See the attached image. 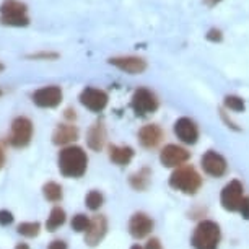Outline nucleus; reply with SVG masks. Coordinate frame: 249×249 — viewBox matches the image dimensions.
I'll return each mask as SVG.
<instances>
[{
	"label": "nucleus",
	"instance_id": "nucleus-4",
	"mask_svg": "<svg viewBox=\"0 0 249 249\" xmlns=\"http://www.w3.org/2000/svg\"><path fill=\"white\" fill-rule=\"evenodd\" d=\"M0 21L5 26H28V7L20 0H5L0 5Z\"/></svg>",
	"mask_w": 249,
	"mask_h": 249
},
{
	"label": "nucleus",
	"instance_id": "nucleus-32",
	"mask_svg": "<svg viewBox=\"0 0 249 249\" xmlns=\"http://www.w3.org/2000/svg\"><path fill=\"white\" fill-rule=\"evenodd\" d=\"M207 37H209V39H212V41H220V39H222V33L212 30L209 35H207Z\"/></svg>",
	"mask_w": 249,
	"mask_h": 249
},
{
	"label": "nucleus",
	"instance_id": "nucleus-21",
	"mask_svg": "<svg viewBox=\"0 0 249 249\" xmlns=\"http://www.w3.org/2000/svg\"><path fill=\"white\" fill-rule=\"evenodd\" d=\"M150 178H152V175H150V171L147 170V168H143V170H140L139 173H135V175L130 176V186L134 187V189L137 191H145L150 184Z\"/></svg>",
	"mask_w": 249,
	"mask_h": 249
},
{
	"label": "nucleus",
	"instance_id": "nucleus-35",
	"mask_svg": "<svg viewBox=\"0 0 249 249\" xmlns=\"http://www.w3.org/2000/svg\"><path fill=\"white\" fill-rule=\"evenodd\" d=\"M130 249H143V248H142V246H139V244H134V246L130 248Z\"/></svg>",
	"mask_w": 249,
	"mask_h": 249
},
{
	"label": "nucleus",
	"instance_id": "nucleus-14",
	"mask_svg": "<svg viewBox=\"0 0 249 249\" xmlns=\"http://www.w3.org/2000/svg\"><path fill=\"white\" fill-rule=\"evenodd\" d=\"M153 230V220L147 213H134L129 222V231L134 238H145L152 233Z\"/></svg>",
	"mask_w": 249,
	"mask_h": 249
},
{
	"label": "nucleus",
	"instance_id": "nucleus-25",
	"mask_svg": "<svg viewBox=\"0 0 249 249\" xmlns=\"http://www.w3.org/2000/svg\"><path fill=\"white\" fill-rule=\"evenodd\" d=\"M90 223H91V220L88 218L87 215L77 213V215H73V218H72V230L77 233H83V231L87 233V230L90 228Z\"/></svg>",
	"mask_w": 249,
	"mask_h": 249
},
{
	"label": "nucleus",
	"instance_id": "nucleus-19",
	"mask_svg": "<svg viewBox=\"0 0 249 249\" xmlns=\"http://www.w3.org/2000/svg\"><path fill=\"white\" fill-rule=\"evenodd\" d=\"M132 158L134 150L130 147H117V145H111L109 147V160L114 164L124 166V164H129Z\"/></svg>",
	"mask_w": 249,
	"mask_h": 249
},
{
	"label": "nucleus",
	"instance_id": "nucleus-34",
	"mask_svg": "<svg viewBox=\"0 0 249 249\" xmlns=\"http://www.w3.org/2000/svg\"><path fill=\"white\" fill-rule=\"evenodd\" d=\"M15 249H30V246H28L26 243H18L15 246Z\"/></svg>",
	"mask_w": 249,
	"mask_h": 249
},
{
	"label": "nucleus",
	"instance_id": "nucleus-26",
	"mask_svg": "<svg viewBox=\"0 0 249 249\" xmlns=\"http://www.w3.org/2000/svg\"><path fill=\"white\" fill-rule=\"evenodd\" d=\"M225 106L228 107V109H233V111H244V101H243V98H239V96H233V95H230L225 98Z\"/></svg>",
	"mask_w": 249,
	"mask_h": 249
},
{
	"label": "nucleus",
	"instance_id": "nucleus-6",
	"mask_svg": "<svg viewBox=\"0 0 249 249\" xmlns=\"http://www.w3.org/2000/svg\"><path fill=\"white\" fill-rule=\"evenodd\" d=\"M244 199L243 196V184L238 179L230 181L227 186L223 187L222 196H220V202H222L223 209L230 210V212H236L239 210V205Z\"/></svg>",
	"mask_w": 249,
	"mask_h": 249
},
{
	"label": "nucleus",
	"instance_id": "nucleus-24",
	"mask_svg": "<svg viewBox=\"0 0 249 249\" xmlns=\"http://www.w3.org/2000/svg\"><path fill=\"white\" fill-rule=\"evenodd\" d=\"M85 204L90 210H98L105 204V197H103L100 191H90L85 197Z\"/></svg>",
	"mask_w": 249,
	"mask_h": 249
},
{
	"label": "nucleus",
	"instance_id": "nucleus-8",
	"mask_svg": "<svg viewBox=\"0 0 249 249\" xmlns=\"http://www.w3.org/2000/svg\"><path fill=\"white\" fill-rule=\"evenodd\" d=\"M33 103L39 107H57L62 101V90L57 85L43 87L33 93Z\"/></svg>",
	"mask_w": 249,
	"mask_h": 249
},
{
	"label": "nucleus",
	"instance_id": "nucleus-3",
	"mask_svg": "<svg viewBox=\"0 0 249 249\" xmlns=\"http://www.w3.org/2000/svg\"><path fill=\"white\" fill-rule=\"evenodd\" d=\"M170 186L182 194H196L202 186V178L192 166H181L171 175Z\"/></svg>",
	"mask_w": 249,
	"mask_h": 249
},
{
	"label": "nucleus",
	"instance_id": "nucleus-22",
	"mask_svg": "<svg viewBox=\"0 0 249 249\" xmlns=\"http://www.w3.org/2000/svg\"><path fill=\"white\" fill-rule=\"evenodd\" d=\"M43 194L49 202H59L62 199V187H60L57 182H46L43 187Z\"/></svg>",
	"mask_w": 249,
	"mask_h": 249
},
{
	"label": "nucleus",
	"instance_id": "nucleus-2",
	"mask_svg": "<svg viewBox=\"0 0 249 249\" xmlns=\"http://www.w3.org/2000/svg\"><path fill=\"white\" fill-rule=\"evenodd\" d=\"M220 227L212 220H204L196 227L192 234V246L196 249H218Z\"/></svg>",
	"mask_w": 249,
	"mask_h": 249
},
{
	"label": "nucleus",
	"instance_id": "nucleus-9",
	"mask_svg": "<svg viewBox=\"0 0 249 249\" xmlns=\"http://www.w3.org/2000/svg\"><path fill=\"white\" fill-rule=\"evenodd\" d=\"M189 158L191 153L179 145H166L160 153V161L166 168H181Z\"/></svg>",
	"mask_w": 249,
	"mask_h": 249
},
{
	"label": "nucleus",
	"instance_id": "nucleus-18",
	"mask_svg": "<svg viewBox=\"0 0 249 249\" xmlns=\"http://www.w3.org/2000/svg\"><path fill=\"white\" fill-rule=\"evenodd\" d=\"M87 142H88V147L91 150H95V152H100V150L105 147L106 130L101 122H95L90 127V130H88V134H87Z\"/></svg>",
	"mask_w": 249,
	"mask_h": 249
},
{
	"label": "nucleus",
	"instance_id": "nucleus-7",
	"mask_svg": "<svg viewBox=\"0 0 249 249\" xmlns=\"http://www.w3.org/2000/svg\"><path fill=\"white\" fill-rule=\"evenodd\" d=\"M132 107L139 116H147L157 111L158 100L147 88H139L132 96Z\"/></svg>",
	"mask_w": 249,
	"mask_h": 249
},
{
	"label": "nucleus",
	"instance_id": "nucleus-37",
	"mask_svg": "<svg viewBox=\"0 0 249 249\" xmlns=\"http://www.w3.org/2000/svg\"><path fill=\"white\" fill-rule=\"evenodd\" d=\"M2 70H3V65H2V64H0V72H2Z\"/></svg>",
	"mask_w": 249,
	"mask_h": 249
},
{
	"label": "nucleus",
	"instance_id": "nucleus-1",
	"mask_svg": "<svg viewBox=\"0 0 249 249\" xmlns=\"http://www.w3.org/2000/svg\"><path fill=\"white\" fill-rule=\"evenodd\" d=\"M59 171L65 178H82L85 175L88 166V157L80 147H65L60 150L59 158Z\"/></svg>",
	"mask_w": 249,
	"mask_h": 249
},
{
	"label": "nucleus",
	"instance_id": "nucleus-12",
	"mask_svg": "<svg viewBox=\"0 0 249 249\" xmlns=\"http://www.w3.org/2000/svg\"><path fill=\"white\" fill-rule=\"evenodd\" d=\"M106 231H107L106 217L105 215H95V217L91 218L90 228H88L85 233V243L90 248L98 246V244L103 241V238L106 236Z\"/></svg>",
	"mask_w": 249,
	"mask_h": 249
},
{
	"label": "nucleus",
	"instance_id": "nucleus-13",
	"mask_svg": "<svg viewBox=\"0 0 249 249\" xmlns=\"http://www.w3.org/2000/svg\"><path fill=\"white\" fill-rule=\"evenodd\" d=\"M175 134L176 137L187 145H192L199 139V129H197L196 122L189 117H181L175 122Z\"/></svg>",
	"mask_w": 249,
	"mask_h": 249
},
{
	"label": "nucleus",
	"instance_id": "nucleus-16",
	"mask_svg": "<svg viewBox=\"0 0 249 249\" xmlns=\"http://www.w3.org/2000/svg\"><path fill=\"white\" fill-rule=\"evenodd\" d=\"M161 139H163V130L161 127H158V125H155V124L143 125V127L139 130V140H140V143H142V147L145 148H155L161 142Z\"/></svg>",
	"mask_w": 249,
	"mask_h": 249
},
{
	"label": "nucleus",
	"instance_id": "nucleus-11",
	"mask_svg": "<svg viewBox=\"0 0 249 249\" xmlns=\"http://www.w3.org/2000/svg\"><path fill=\"white\" fill-rule=\"evenodd\" d=\"M80 103L93 112H100L105 109L107 105V95L103 90L88 87L82 91V95H80Z\"/></svg>",
	"mask_w": 249,
	"mask_h": 249
},
{
	"label": "nucleus",
	"instance_id": "nucleus-29",
	"mask_svg": "<svg viewBox=\"0 0 249 249\" xmlns=\"http://www.w3.org/2000/svg\"><path fill=\"white\" fill-rule=\"evenodd\" d=\"M30 59H57L59 57V54H55V53H37V54H31V55H28Z\"/></svg>",
	"mask_w": 249,
	"mask_h": 249
},
{
	"label": "nucleus",
	"instance_id": "nucleus-28",
	"mask_svg": "<svg viewBox=\"0 0 249 249\" xmlns=\"http://www.w3.org/2000/svg\"><path fill=\"white\" fill-rule=\"evenodd\" d=\"M238 212L243 215V218L249 220V197H244V199H243V202H241V205H239V210H238Z\"/></svg>",
	"mask_w": 249,
	"mask_h": 249
},
{
	"label": "nucleus",
	"instance_id": "nucleus-15",
	"mask_svg": "<svg viewBox=\"0 0 249 249\" xmlns=\"http://www.w3.org/2000/svg\"><path fill=\"white\" fill-rule=\"evenodd\" d=\"M109 64H112L114 67H117L122 72L127 73H142L147 69V62L140 57H134V55H125V57H112L109 59Z\"/></svg>",
	"mask_w": 249,
	"mask_h": 249
},
{
	"label": "nucleus",
	"instance_id": "nucleus-30",
	"mask_svg": "<svg viewBox=\"0 0 249 249\" xmlns=\"http://www.w3.org/2000/svg\"><path fill=\"white\" fill-rule=\"evenodd\" d=\"M48 249H69V248H67V243H65L64 239H54V241H51Z\"/></svg>",
	"mask_w": 249,
	"mask_h": 249
},
{
	"label": "nucleus",
	"instance_id": "nucleus-36",
	"mask_svg": "<svg viewBox=\"0 0 249 249\" xmlns=\"http://www.w3.org/2000/svg\"><path fill=\"white\" fill-rule=\"evenodd\" d=\"M207 2H209L210 5H213V3H215V2H218V0H207Z\"/></svg>",
	"mask_w": 249,
	"mask_h": 249
},
{
	"label": "nucleus",
	"instance_id": "nucleus-27",
	"mask_svg": "<svg viewBox=\"0 0 249 249\" xmlns=\"http://www.w3.org/2000/svg\"><path fill=\"white\" fill-rule=\"evenodd\" d=\"M10 223H13V213L10 210H0V225L7 227Z\"/></svg>",
	"mask_w": 249,
	"mask_h": 249
},
{
	"label": "nucleus",
	"instance_id": "nucleus-10",
	"mask_svg": "<svg viewBox=\"0 0 249 249\" xmlns=\"http://www.w3.org/2000/svg\"><path fill=\"white\" fill-rule=\"evenodd\" d=\"M200 164H202V170H204L209 176H213V178H222L225 173H227V160H225L222 155L210 150L207 152L204 157L200 160Z\"/></svg>",
	"mask_w": 249,
	"mask_h": 249
},
{
	"label": "nucleus",
	"instance_id": "nucleus-23",
	"mask_svg": "<svg viewBox=\"0 0 249 249\" xmlns=\"http://www.w3.org/2000/svg\"><path fill=\"white\" fill-rule=\"evenodd\" d=\"M39 230H41V225L37 222H25L17 227V231L20 233L21 236H26V238L37 236V234H39Z\"/></svg>",
	"mask_w": 249,
	"mask_h": 249
},
{
	"label": "nucleus",
	"instance_id": "nucleus-31",
	"mask_svg": "<svg viewBox=\"0 0 249 249\" xmlns=\"http://www.w3.org/2000/svg\"><path fill=\"white\" fill-rule=\"evenodd\" d=\"M145 249H163V246H161V243H160L157 238H152V239H148V241H147V246H145Z\"/></svg>",
	"mask_w": 249,
	"mask_h": 249
},
{
	"label": "nucleus",
	"instance_id": "nucleus-33",
	"mask_svg": "<svg viewBox=\"0 0 249 249\" xmlns=\"http://www.w3.org/2000/svg\"><path fill=\"white\" fill-rule=\"evenodd\" d=\"M3 163H5V152H3L2 145H0V170H2Z\"/></svg>",
	"mask_w": 249,
	"mask_h": 249
},
{
	"label": "nucleus",
	"instance_id": "nucleus-20",
	"mask_svg": "<svg viewBox=\"0 0 249 249\" xmlns=\"http://www.w3.org/2000/svg\"><path fill=\"white\" fill-rule=\"evenodd\" d=\"M64 223H65V210L60 209V207H54L48 217V222H46L48 231H55V230L59 227H62Z\"/></svg>",
	"mask_w": 249,
	"mask_h": 249
},
{
	"label": "nucleus",
	"instance_id": "nucleus-17",
	"mask_svg": "<svg viewBox=\"0 0 249 249\" xmlns=\"http://www.w3.org/2000/svg\"><path fill=\"white\" fill-rule=\"evenodd\" d=\"M78 139V129L70 124H60L53 134V142L55 145H67Z\"/></svg>",
	"mask_w": 249,
	"mask_h": 249
},
{
	"label": "nucleus",
	"instance_id": "nucleus-5",
	"mask_svg": "<svg viewBox=\"0 0 249 249\" xmlns=\"http://www.w3.org/2000/svg\"><path fill=\"white\" fill-rule=\"evenodd\" d=\"M33 137V122L28 117H17L12 122V130L8 135V143L15 148H23L31 142Z\"/></svg>",
	"mask_w": 249,
	"mask_h": 249
},
{
	"label": "nucleus",
	"instance_id": "nucleus-38",
	"mask_svg": "<svg viewBox=\"0 0 249 249\" xmlns=\"http://www.w3.org/2000/svg\"><path fill=\"white\" fill-rule=\"evenodd\" d=\"M2 95H3V91H2V90H0V96H2Z\"/></svg>",
	"mask_w": 249,
	"mask_h": 249
}]
</instances>
